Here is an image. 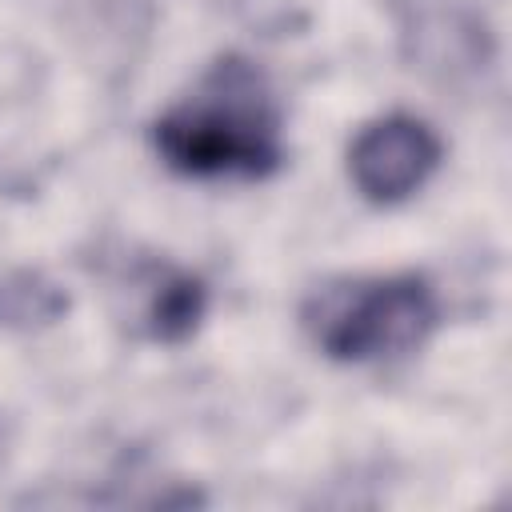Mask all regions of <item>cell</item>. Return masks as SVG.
Here are the masks:
<instances>
[{"instance_id":"obj_1","label":"cell","mask_w":512,"mask_h":512,"mask_svg":"<svg viewBox=\"0 0 512 512\" xmlns=\"http://www.w3.org/2000/svg\"><path fill=\"white\" fill-rule=\"evenodd\" d=\"M152 144L184 176H268L284 148L264 72L240 56L216 60L196 92L152 124Z\"/></svg>"},{"instance_id":"obj_2","label":"cell","mask_w":512,"mask_h":512,"mask_svg":"<svg viewBox=\"0 0 512 512\" xmlns=\"http://www.w3.org/2000/svg\"><path fill=\"white\" fill-rule=\"evenodd\" d=\"M304 328L332 360L400 356L436 328V296L420 276L344 280L304 304Z\"/></svg>"},{"instance_id":"obj_3","label":"cell","mask_w":512,"mask_h":512,"mask_svg":"<svg viewBox=\"0 0 512 512\" xmlns=\"http://www.w3.org/2000/svg\"><path fill=\"white\" fill-rule=\"evenodd\" d=\"M440 152V136L424 120L392 112L356 132L348 148V176L364 200L396 204L436 172Z\"/></svg>"},{"instance_id":"obj_4","label":"cell","mask_w":512,"mask_h":512,"mask_svg":"<svg viewBox=\"0 0 512 512\" xmlns=\"http://www.w3.org/2000/svg\"><path fill=\"white\" fill-rule=\"evenodd\" d=\"M208 308V292L196 276L188 272H172L156 284L152 304H148V336L160 344H180L184 336L196 332V324L204 320Z\"/></svg>"}]
</instances>
